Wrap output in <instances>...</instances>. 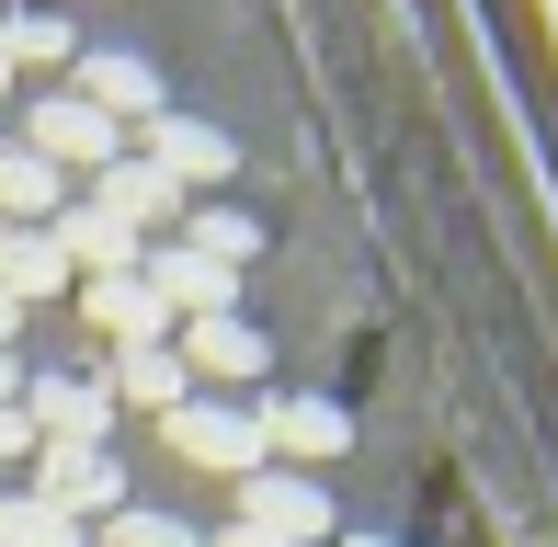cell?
Wrapping results in <instances>:
<instances>
[{
  "label": "cell",
  "instance_id": "obj_1",
  "mask_svg": "<svg viewBox=\"0 0 558 547\" xmlns=\"http://www.w3.org/2000/svg\"><path fill=\"white\" fill-rule=\"evenodd\" d=\"M23 148H35L46 171H69V183H92V171L125 160V126L114 114H92L81 92H35V114H23Z\"/></svg>",
  "mask_w": 558,
  "mask_h": 547
},
{
  "label": "cell",
  "instance_id": "obj_2",
  "mask_svg": "<svg viewBox=\"0 0 558 547\" xmlns=\"http://www.w3.org/2000/svg\"><path fill=\"white\" fill-rule=\"evenodd\" d=\"M35 502H58L69 525H114L125 513V457H104V445H35Z\"/></svg>",
  "mask_w": 558,
  "mask_h": 547
},
{
  "label": "cell",
  "instance_id": "obj_3",
  "mask_svg": "<svg viewBox=\"0 0 558 547\" xmlns=\"http://www.w3.org/2000/svg\"><path fill=\"white\" fill-rule=\"evenodd\" d=\"M160 445H171L183 467H217V479H251V467H274V457H263V422L228 411V400H183V411H160Z\"/></svg>",
  "mask_w": 558,
  "mask_h": 547
},
{
  "label": "cell",
  "instance_id": "obj_4",
  "mask_svg": "<svg viewBox=\"0 0 558 547\" xmlns=\"http://www.w3.org/2000/svg\"><path fill=\"white\" fill-rule=\"evenodd\" d=\"M240 525L274 536V547H319L331 536V490H319L308 467H251L240 479Z\"/></svg>",
  "mask_w": 558,
  "mask_h": 547
},
{
  "label": "cell",
  "instance_id": "obj_5",
  "mask_svg": "<svg viewBox=\"0 0 558 547\" xmlns=\"http://www.w3.org/2000/svg\"><path fill=\"white\" fill-rule=\"evenodd\" d=\"M46 240H58V263L81 274V285H104V274H137V263H148V240L125 229V217H104L92 194H69V206L46 217Z\"/></svg>",
  "mask_w": 558,
  "mask_h": 547
},
{
  "label": "cell",
  "instance_id": "obj_6",
  "mask_svg": "<svg viewBox=\"0 0 558 547\" xmlns=\"http://www.w3.org/2000/svg\"><path fill=\"white\" fill-rule=\"evenodd\" d=\"M137 160L160 171L171 194H194V183H228V171H240V148H228V126H194V114H148V126H137Z\"/></svg>",
  "mask_w": 558,
  "mask_h": 547
},
{
  "label": "cell",
  "instance_id": "obj_7",
  "mask_svg": "<svg viewBox=\"0 0 558 547\" xmlns=\"http://www.w3.org/2000/svg\"><path fill=\"white\" fill-rule=\"evenodd\" d=\"M23 422H35V445H104L114 434V388L104 377H23Z\"/></svg>",
  "mask_w": 558,
  "mask_h": 547
},
{
  "label": "cell",
  "instance_id": "obj_8",
  "mask_svg": "<svg viewBox=\"0 0 558 547\" xmlns=\"http://www.w3.org/2000/svg\"><path fill=\"white\" fill-rule=\"evenodd\" d=\"M69 92H81L92 114H114V126H148V114H171V104H160V69L125 58V46H92V58L69 69Z\"/></svg>",
  "mask_w": 558,
  "mask_h": 547
},
{
  "label": "cell",
  "instance_id": "obj_9",
  "mask_svg": "<svg viewBox=\"0 0 558 547\" xmlns=\"http://www.w3.org/2000/svg\"><path fill=\"white\" fill-rule=\"evenodd\" d=\"M148 285H160V308L171 319H228V308H240V274H217L206 252H183V240H148Z\"/></svg>",
  "mask_w": 558,
  "mask_h": 547
},
{
  "label": "cell",
  "instance_id": "obj_10",
  "mask_svg": "<svg viewBox=\"0 0 558 547\" xmlns=\"http://www.w3.org/2000/svg\"><path fill=\"white\" fill-rule=\"evenodd\" d=\"M81 308H92V331H104L114 354L171 342V308H160V285H148V274H104V285H81Z\"/></svg>",
  "mask_w": 558,
  "mask_h": 547
},
{
  "label": "cell",
  "instance_id": "obj_11",
  "mask_svg": "<svg viewBox=\"0 0 558 547\" xmlns=\"http://www.w3.org/2000/svg\"><path fill=\"white\" fill-rule=\"evenodd\" d=\"M251 422H263V457H342V445H353V411L342 400H274Z\"/></svg>",
  "mask_w": 558,
  "mask_h": 547
},
{
  "label": "cell",
  "instance_id": "obj_12",
  "mask_svg": "<svg viewBox=\"0 0 558 547\" xmlns=\"http://www.w3.org/2000/svg\"><path fill=\"white\" fill-rule=\"evenodd\" d=\"M171 354H183V377H263V331H251V319L240 308H228V319H183V342H171Z\"/></svg>",
  "mask_w": 558,
  "mask_h": 547
},
{
  "label": "cell",
  "instance_id": "obj_13",
  "mask_svg": "<svg viewBox=\"0 0 558 547\" xmlns=\"http://www.w3.org/2000/svg\"><path fill=\"white\" fill-rule=\"evenodd\" d=\"M92 206H104V217H125V229H137V240H148V229H171V217H183V194H171V183H160V171H148V160H137V148H125V160H114V171H92Z\"/></svg>",
  "mask_w": 558,
  "mask_h": 547
},
{
  "label": "cell",
  "instance_id": "obj_14",
  "mask_svg": "<svg viewBox=\"0 0 558 547\" xmlns=\"http://www.w3.org/2000/svg\"><path fill=\"white\" fill-rule=\"evenodd\" d=\"M58 206H69V171H46L35 148L12 137V148H0V229H46Z\"/></svg>",
  "mask_w": 558,
  "mask_h": 547
},
{
  "label": "cell",
  "instance_id": "obj_15",
  "mask_svg": "<svg viewBox=\"0 0 558 547\" xmlns=\"http://www.w3.org/2000/svg\"><path fill=\"white\" fill-rule=\"evenodd\" d=\"M58 285H69L58 240H46V229H0V296H12V308H46Z\"/></svg>",
  "mask_w": 558,
  "mask_h": 547
},
{
  "label": "cell",
  "instance_id": "obj_16",
  "mask_svg": "<svg viewBox=\"0 0 558 547\" xmlns=\"http://www.w3.org/2000/svg\"><path fill=\"white\" fill-rule=\"evenodd\" d=\"M0 69H81V35L58 12H0Z\"/></svg>",
  "mask_w": 558,
  "mask_h": 547
},
{
  "label": "cell",
  "instance_id": "obj_17",
  "mask_svg": "<svg viewBox=\"0 0 558 547\" xmlns=\"http://www.w3.org/2000/svg\"><path fill=\"white\" fill-rule=\"evenodd\" d=\"M114 400H137V411H183L194 388H183V354H171V342H148V354H114Z\"/></svg>",
  "mask_w": 558,
  "mask_h": 547
},
{
  "label": "cell",
  "instance_id": "obj_18",
  "mask_svg": "<svg viewBox=\"0 0 558 547\" xmlns=\"http://www.w3.org/2000/svg\"><path fill=\"white\" fill-rule=\"evenodd\" d=\"M183 252H206L217 274H240L251 252H263V217H240V206H194V217H183Z\"/></svg>",
  "mask_w": 558,
  "mask_h": 547
},
{
  "label": "cell",
  "instance_id": "obj_19",
  "mask_svg": "<svg viewBox=\"0 0 558 547\" xmlns=\"http://www.w3.org/2000/svg\"><path fill=\"white\" fill-rule=\"evenodd\" d=\"M0 547H92V525H69L35 490H0Z\"/></svg>",
  "mask_w": 558,
  "mask_h": 547
},
{
  "label": "cell",
  "instance_id": "obj_20",
  "mask_svg": "<svg viewBox=\"0 0 558 547\" xmlns=\"http://www.w3.org/2000/svg\"><path fill=\"white\" fill-rule=\"evenodd\" d=\"M92 547H206V536H194L183 513H148V502H125L114 525H92Z\"/></svg>",
  "mask_w": 558,
  "mask_h": 547
},
{
  "label": "cell",
  "instance_id": "obj_21",
  "mask_svg": "<svg viewBox=\"0 0 558 547\" xmlns=\"http://www.w3.org/2000/svg\"><path fill=\"white\" fill-rule=\"evenodd\" d=\"M12 457H35V422H23L12 400H0V467H12Z\"/></svg>",
  "mask_w": 558,
  "mask_h": 547
},
{
  "label": "cell",
  "instance_id": "obj_22",
  "mask_svg": "<svg viewBox=\"0 0 558 547\" xmlns=\"http://www.w3.org/2000/svg\"><path fill=\"white\" fill-rule=\"evenodd\" d=\"M206 547H274V536H251V525H228V536H206Z\"/></svg>",
  "mask_w": 558,
  "mask_h": 547
},
{
  "label": "cell",
  "instance_id": "obj_23",
  "mask_svg": "<svg viewBox=\"0 0 558 547\" xmlns=\"http://www.w3.org/2000/svg\"><path fill=\"white\" fill-rule=\"evenodd\" d=\"M12 331H23V308H12V296H0V354H12Z\"/></svg>",
  "mask_w": 558,
  "mask_h": 547
},
{
  "label": "cell",
  "instance_id": "obj_24",
  "mask_svg": "<svg viewBox=\"0 0 558 547\" xmlns=\"http://www.w3.org/2000/svg\"><path fill=\"white\" fill-rule=\"evenodd\" d=\"M0 400H23V365H12V354H0Z\"/></svg>",
  "mask_w": 558,
  "mask_h": 547
},
{
  "label": "cell",
  "instance_id": "obj_25",
  "mask_svg": "<svg viewBox=\"0 0 558 547\" xmlns=\"http://www.w3.org/2000/svg\"><path fill=\"white\" fill-rule=\"evenodd\" d=\"M342 547H399V536H342Z\"/></svg>",
  "mask_w": 558,
  "mask_h": 547
},
{
  "label": "cell",
  "instance_id": "obj_26",
  "mask_svg": "<svg viewBox=\"0 0 558 547\" xmlns=\"http://www.w3.org/2000/svg\"><path fill=\"white\" fill-rule=\"evenodd\" d=\"M0 92H12V69H0Z\"/></svg>",
  "mask_w": 558,
  "mask_h": 547
},
{
  "label": "cell",
  "instance_id": "obj_27",
  "mask_svg": "<svg viewBox=\"0 0 558 547\" xmlns=\"http://www.w3.org/2000/svg\"><path fill=\"white\" fill-rule=\"evenodd\" d=\"M547 23H558V0H547Z\"/></svg>",
  "mask_w": 558,
  "mask_h": 547
}]
</instances>
